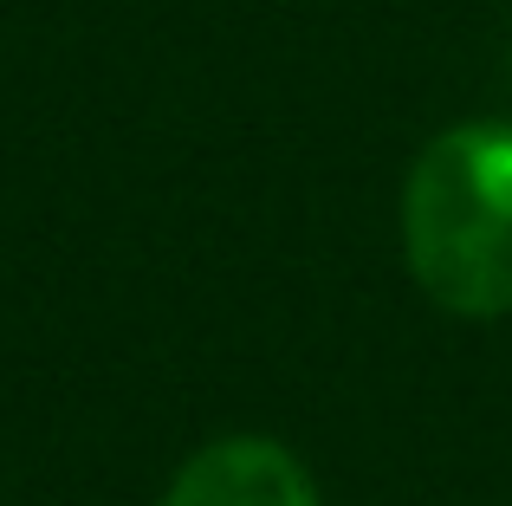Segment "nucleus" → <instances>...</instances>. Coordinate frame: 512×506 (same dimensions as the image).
Here are the masks:
<instances>
[{
    "label": "nucleus",
    "mask_w": 512,
    "mask_h": 506,
    "mask_svg": "<svg viewBox=\"0 0 512 506\" xmlns=\"http://www.w3.org/2000/svg\"><path fill=\"white\" fill-rule=\"evenodd\" d=\"M402 253L441 312H512V124H454L415 156L402 189Z\"/></svg>",
    "instance_id": "f257e3e1"
},
{
    "label": "nucleus",
    "mask_w": 512,
    "mask_h": 506,
    "mask_svg": "<svg viewBox=\"0 0 512 506\" xmlns=\"http://www.w3.org/2000/svg\"><path fill=\"white\" fill-rule=\"evenodd\" d=\"M163 506H318V487L292 448L266 435H227L182 461Z\"/></svg>",
    "instance_id": "f03ea898"
}]
</instances>
